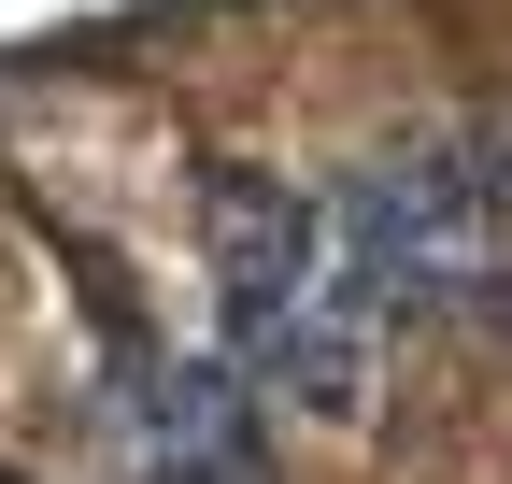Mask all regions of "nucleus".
Returning <instances> with one entry per match:
<instances>
[{
    "label": "nucleus",
    "instance_id": "nucleus-1",
    "mask_svg": "<svg viewBox=\"0 0 512 484\" xmlns=\"http://www.w3.org/2000/svg\"><path fill=\"white\" fill-rule=\"evenodd\" d=\"M214 214V285H228V356L242 371H271V342L313 285H328V214H313L285 171H214L200 186Z\"/></svg>",
    "mask_w": 512,
    "mask_h": 484
},
{
    "label": "nucleus",
    "instance_id": "nucleus-2",
    "mask_svg": "<svg viewBox=\"0 0 512 484\" xmlns=\"http://www.w3.org/2000/svg\"><path fill=\"white\" fill-rule=\"evenodd\" d=\"M157 484H256V456H157Z\"/></svg>",
    "mask_w": 512,
    "mask_h": 484
},
{
    "label": "nucleus",
    "instance_id": "nucleus-3",
    "mask_svg": "<svg viewBox=\"0 0 512 484\" xmlns=\"http://www.w3.org/2000/svg\"><path fill=\"white\" fill-rule=\"evenodd\" d=\"M0 484H15V470H0Z\"/></svg>",
    "mask_w": 512,
    "mask_h": 484
}]
</instances>
